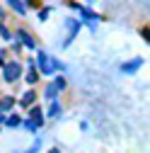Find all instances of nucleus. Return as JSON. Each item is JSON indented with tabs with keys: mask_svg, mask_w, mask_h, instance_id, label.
<instances>
[{
	"mask_svg": "<svg viewBox=\"0 0 150 153\" xmlns=\"http://www.w3.org/2000/svg\"><path fill=\"white\" fill-rule=\"evenodd\" d=\"M39 68H41V73H46V75L56 71V68H53V59H51V56H46L44 51L39 53Z\"/></svg>",
	"mask_w": 150,
	"mask_h": 153,
	"instance_id": "nucleus-3",
	"label": "nucleus"
},
{
	"mask_svg": "<svg viewBox=\"0 0 150 153\" xmlns=\"http://www.w3.org/2000/svg\"><path fill=\"white\" fill-rule=\"evenodd\" d=\"M20 73H22V66L17 63V61H12V63H5V66H3V78H5L7 83H15L17 78H20Z\"/></svg>",
	"mask_w": 150,
	"mask_h": 153,
	"instance_id": "nucleus-2",
	"label": "nucleus"
},
{
	"mask_svg": "<svg viewBox=\"0 0 150 153\" xmlns=\"http://www.w3.org/2000/svg\"><path fill=\"white\" fill-rule=\"evenodd\" d=\"M3 17H5V12H3V7H0V20H3Z\"/></svg>",
	"mask_w": 150,
	"mask_h": 153,
	"instance_id": "nucleus-18",
	"label": "nucleus"
},
{
	"mask_svg": "<svg viewBox=\"0 0 150 153\" xmlns=\"http://www.w3.org/2000/svg\"><path fill=\"white\" fill-rule=\"evenodd\" d=\"M61 114V105L56 102V100H51V109H49V117H58Z\"/></svg>",
	"mask_w": 150,
	"mask_h": 153,
	"instance_id": "nucleus-10",
	"label": "nucleus"
},
{
	"mask_svg": "<svg viewBox=\"0 0 150 153\" xmlns=\"http://www.w3.org/2000/svg\"><path fill=\"white\" fill-rule=\"evenodd\" d=\"M36 80H39V73L34 71V63L29 61V73H27V83H36Z\"/></svg>",
	"mask_w": 150,
	"mask_h": 153,
	"instance_id": "nucleus-9",
	"label": "nucleus"
},
{
	"mask_svg": "<svg viewBox=\"0 0 150 153\" xmlns=\"http://www.w3.org/2000/svg\"><path fill=\"white\" fill-rule=\"evenodd\" d=\"M5 124H7V126H17V124H20V117H17V114H12V117L5 119Z\"/></svg>",
	"mask_w": 150,
	"mask_h": 153,
	"instance_id": "nucleus-13",
	"label": "nucleus"
},
{
	"mask_svg": "<svg viewBox=\"0 0 150 153\" xmlns=\"http://www.w3.org/2000/svg\"><path fill=\"white\" fill-rule=\"evenodd\" d=\"M53 85L58 88V90H63V88H65V80H63V78H56V83H53Z\"/></svg>",
	"mask_w": 150,
	"mask_h": 153,
	"instance_id": "nucleus-15",
	"label": "nucleus"
},
{
	"mask_svg": "<svg viewBox=\"0 0 150 153\" xmlns=\"http://www.w3.org/2000/svg\"><path fill=\"white\" fill-rule=\"evenodd\" d=\"M7 5L17 12V15H27V7H24V0H7Z\"/></svg>",
	"mask_w": 150,
	"mask_h": 153,
	"instance_id": "nucleus-6",
	"label": "nucleus"
},
{
	"mask_svg": "<svg viewBox=\"0 0 150 153\" xmlns=\"http://www.w3.org/2000/svg\"><path fill=\"white\" fill-rule=\"evenodd\" d=\"M41 124H44L41 109H39V107H32V112H29V119L24 122V126H27L29 131H39V129H41Z\"/></svg>",
	"mask_w": 150,
	"mask_h": 153,
	"instance_id": "nucleus-1",
	"label": "nucleus"
},
{
	"mask_svg": "<svg viewBox=\"0 0 150 153\" xmlns=\"http://www.w3.org/2000/svg\"><path fill=\"white\" fill-rule=\"evenodd\" d=\"M3 122H5V117H3V114H0V124H3Z\"/></svg>",
	"mask_w": 150,
	"mask_h": 153,
	"instance_id": "nucleus-19",
	"label": "nucleus"
},
{
	"mask_svg": "<svg viewBox=\"0 0 150 153\" xmlns=\"http://www.w3.org/2000/svg\"><path fill=\"white\" fill-rule=\"evenodd\" d=\"M3 59H5V51H0V63H3Z\"/></svg>",
	"mask_w": 150,
	"mask_h": 153,
	"instance_id": "nucleus-17",
	"label": "nucleus"
},
{
	"mask_svg": "<svg viewBox=\"0 0 150 153\" xmlns=\"http://www.w3.org/2000/svg\"><path fill=\"white\" fill-rule=\"evenodd\" d=\"M140 66H143V59H133V61L124 63V66H121V71H124V73H136Z\"/></svg>",
	"mask_w": 150,
	"mask_h": 153,
	"instance_id": "nucleus-5",
	"label": "nucleus"
},
{
	"mask_svg": "<svg viewBox=\"0 0 150 153\" xmlns=\"http://www.w3.org/2000/svg\"><path fill=\"white\" fill-rule=\"evenodd\" d=\"M12 105H15V100H12V97H7V100H3V102H0V112H7V109H10Z\"/></svg>",
	"mask_w": 150,
	"mask_h": 153,
	"instance_id": "nucleus-12",
	"label": "nucleus"
},
{
	"mask_svg": "<svg viewBox=\"0 0 150 153\" xmlns=\"http://www.w3.org/2000/svg\"><path fill=\"white\" fill-rule=\"evenodd\" d=\"M87 3H92V0H87Z\"/></svg>",
	"mask_w": 150,
	"mask_h": 153,
	"instance_id": "nucleus-20",
	"label": "nucleus"
},
{
	"mask_svg": "<svg viewBox=\"0 0 150 153\" xmlns=\"http://www.w3.org/2000/svg\"><path fill=\"white\" fill-rule=\"evenodd\" d=\"M17 36H20V39H22V44H24V46H27L29 51H32V49H36V44H34V39H32V36H29V34H27V32H24L22 27L17 29Z\"/></svg>",
	"mask_w": 150,
	"mask_h": 153,
	"instance_id": "nucleus-4",
	"label": "nucleus"
},
{
	"mask_svg": "<svg viewBox=\"0 0 150 153\" xmlns=\"http://www.w3.org/2000/svg\"><path fill=\"white\" fill-rule=\"evenodd\" d=\"M68 27H70V34H68V39H65V46L75 39V34H78V29H80V25L75 22V20H68Z\"/></svg>",
	"mask_w": 150,
	"mask_h": 153,
	"instance_id": "nucleus-7",
	"label": "nucleus"
},
{
	"mask_svg": "<svg viewBox=\"0 0 150 153\" xmlns=\"http://www.w3.org/2000/svg\"><path fill=\"white\" fill-rule=\"evenodd\" d=\"M49 12H51V7H44V10L39 12V20H46V17H49Z\"/></svg>",
	"mask_w": 150,
	"mask_h": 153,
	"instance_id": "nucleus-16",
	"label": "nucleus"
},
{
	"mask_svg": "<svg viewBox=\"0 0 150 153\" xmlns=\"http://www.w3.org/2000/svg\"><path fill=\"white\" fill-rule=\"evenodd\" d=\"M0 36H3V39H12V34H10V32H7L3 25H0Z\"/></svg>",
	"mask_w": 150,
	"mask_h": 153,
	"instance_id": "nucleus-14",
	"label": "nucleus"
},
{
	"mask_svg": "<svg viewBox=\"0 0 150 153\" xmlns=\"http://www.w3.org/2000/svg\"><path fill=\"white\" fill-rule=\"evenodd\" d=\"M34 100H36L34 90H27V92H24V97H22L20 102H22V107H29V105H34Z\"/></svg>",
	"mask_w": 150,
	"mask_h": 153,
	"instance_id": "nucleus-8",
	"label": "nucleus"
},
{
	"mask_svg": "<svg viewBox=\"0 0 150 153\" xmlns=\"http://www.w3.org/2000/svg\"><path fill=\"white\" fill-rule=\"evenodd\" d=\"M56 92H58V88H56V85L51 83V85L46 88V97H49V100H56Z\"/></svg>",
	"mask_w": 150,
	"mask_h": 153,
	"instance_id": "nucleus-11",
	"label": "nucleus"
}]
</instances>
